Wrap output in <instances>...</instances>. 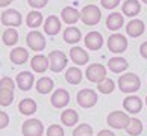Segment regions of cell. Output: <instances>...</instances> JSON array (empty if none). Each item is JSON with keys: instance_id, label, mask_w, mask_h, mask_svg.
<instances>
[{"instance_id": "cell-1", "label": "cell", "mask_w": 147, "mask_h": 136, "mask_svg": "<svg viewBox=\"0 0 147 136\" xmlns=\"http://www.w3.org/2000/svg\"><path fill=\"white\" fill-rule=\"evenodd\" d=\"M118 88L121 92H126V94H132V92H137L141 88V80L137 74L134 73H126L123 76H120L118 79Z\"/></svg>"}, {"instance_id": "cell-2", "label": "cell", "mask_w": 147, "mask_h": 136, "mask_svg": "<svg viewBox=\"0 0 147 136\" xmlns=\"http://www.w3.org/2000/svg\"><path fill=\"white\" fill-rule=\"evenodd\" d=\"M102 18V12L96 5H86L80 11V20L85 26H96Z\"/></svg>"}, {"instance_id": "cell-3", "label": "cell", "mask_w": 147, "mask_h": 136, "mask_svg": "<svg viewBox=\"0 0 147 136\" xmlns=\"http://www.w3.org/2000/svg\"><path fill=\"white\" fill-rule=\"evenodd\" d=\"M76 100H78V105L80 107H85V109H90L92 106L97 105V92L94 89H90V88H85V89H80L76 95Z\"/></svg>"}, {"instance_id": "cell-4", "label": "cell", "mask_w": 147, "mask_h": 136, "mask_svg": "<svg viewBox=\"0 0 147 136\" xmlns=\"http://www.w3.org/2000/svg\"><path fill=\"white\" fill-rule=\"evenodd\" d=\"M67 64H68V58L64 54V52H59V50L50 52V54H49V68L53 73H61L67 67Z\"/></svg>"}, {"instance_id": "cell-5", "label": "cell", "mask_w": 147, "mask_h": 136, "mask_svg": "<svg viewBox=\"0 0 147 136\" xmlns=\"http://www.w3.org/2000/svg\"><path fill=\"white\" fill-rule=\"evenodd\" d=\"M129 121H130L129 115L126 112H121V111H114L108 115V126L112 129H117V130L126 129Z\"/></svg>"}, {"instance_id": "cell-6", "label": "cell", "mask_w": 147, "mask_h": 136, "mask_svg": "<svg viewBox=\"0 0 147 136\" xmlns=\"http://www.w3.org/2000/svg\"><path fill=\"white\" fill-rule=\"evenodd\" d=\"M21 132H23L24 136H42V133H44V124L36 118H30L23 123Z\"/></svg>"}, {"instance_id": "cell-7", "label": "cell", "mask_w": 147, "mask_h": 136, "mask_svg": "<svg viewBox=\"0 0 147 136\" xmlns=\"http://www.w3.org/2000/svg\"><path fill=\"white\" fill-rule=\"evenodd\" d=\"M26 42H28L30 50L34 52H42L46 48V38L38 30H30L26 35Z\"/></svg>"}, {"instance_id": "cell-8", "label": "cell", "mask_w": 147, "mask_h": 136, "mask_svg": "<svg viewBox=\"0 0 147 136\" xmlns=\"http://www.w3.org/2000/svg\"><path fill=\"white\" fill-rule=\"evenodd\" d=\"M108 48L112 53H123L127 48V40L121 33H114L108 38Z\"/></svg>"}, {"instance_id": "cell-9", "label": "cell", "mask_w": 147, "mask_h": 136, "mask_svg": "<svg viewBox=\"0 0 147 136\" xmlns=\"http://www.w3.org/2000/svg\"><path fill=\"white\" fill-rule=\"evenodd\" d=\"M86 79L90 82H94V83H99L100 80H103L106 77V68L103 67L102 64H91L86 67Z\"/></svg>"}, {"instance_id": "cell-10", "label": "cell", "mask_w": 147, "mask_h": 136, "mask_svg": "<svg viewBox=\"0 0 147 136\" xmlns=\"http://www.w3.org/2000/svg\"><path fill=\"white\" fill-rule=\"evenodd\" d=\"M50 103H52L53 107H58V109L65 107L70 103V94H68V91L64 89V88L56 89L52 94V97H50Z\"/></svg>"}, {"instance_id": "cell-11", "label": "cell", "mask_w": 147, "mask_h": 136, "mask_svg": "<svg viewBox=\"0 0 147 136\" xmlns=\"http://www.w3.org/2000/svg\"><path fill=\"white\" fill-rule=\"evenodd\" d=\"M2 24L9 26V27H17L23 23V18H21V14L15 9H6L2 14Z\"/></svg>"}, {"instance_id": "cell-12", "label": "cell", "mask_w": 147, "mask_h": 136, "mask_svg": "<svg viewBox=\"0 0 147 136\" xmlns=\"http://www.w3.org/2000/svg\"><path fill=\"white\" fill-rule=\"evenodd\" d=\"M123 107L126 112L135 115V113L141 112V109H143V100L137 95H127L126 98L123 100Z\"/></svg>"}, {"instance_id": "cell-13", "label": "cell", "mask_w": 147, "mask_h": 136, "mask_svg": "<svg viewBox=\"0 0 147 136\" xmlns=\"http://www.w3.org/2000/svg\"><path fill=\"white\" fill-rule=\"evenodd\" d=\"M15 82H17V86L21 91H29L35 83V79H34V74L30 71H21L17 74L15 77Z\"/></svg>"}, {"instance_id": "cell-14", "label": "cell", "mask_w": 147, "mask_h": 136, "mask_svg": "<svg viewBox=\"0 0 147 136\" xmlns=\"http://www.w3.org/2000/svg\"><path fill=\"white\" fill-rule=\"evenodd\" d=\"M84 41H85L86 48H90V50H99L103 46V36H102V33H99V32H96V30L86 33Z\"/></svg>"}, {"instance_id": "cell-15", "label": "cell", "mask_w": 147, "mask_h": 136, "mask_svg": "<svg viewBox=\"0 0 147 136\" xmlns=\"http://www.w3.org/2000/svg\"><path fill=\"white\" fill-rule=\"evenodd\" d=\"M61 27H62L61 20H59L58 17H55V15H49V17L46 18V21H44V32L50 36L58 35L59 32H61Z\"/></svg>"}, {"instance_id": "cell-16", "label": "cell", "mask_w": 147, "mask_h": 136, "mask_svg": "<svg viewBox=\"0 0 147 136\" xmlns=\"http://www.w3.org/2000/svg\"><path fill=\"white\" fill-rule=\"evenodd\" d=\"M144 30H146V26H144V21H141L138 18H135V20H130L127 26H126V33L129 36H132V38H138L144 33Z\"/></svg>"}, {"instance_id": "cell-17", "label": "cell", "mask_w": 147, "mask_h": 136, "mask_svg": "<svg viewBox=\"0 0 147 136\" xmlns=\"http://www.w3.org/2000/svg\"><path fill=\"white\" fill-rule=\"evenodd\" d=\"M70 59L76 65H86L90 61V54L88 52H85L82 47H73L70 50Z\"/></svg>"}, {"instance_id": "cell-18", "label": "cell", "mask_w": 147, "mask_h": 136, "mask_svg": "<svg viewBox=\"0 0 147 136\" xmlns=\"http://www.w3.org/2000/svg\"><path fill=\"white\" fill-rule=\"evenodd\" d=\"M30 67L35 73H44L49 70V58L44 54H35L30 59Z\"/></svg>"}, {"instance_id": "cell-19", "label": "cell", "mask_w": 147, "mask_h": 136, "mask_svg": "<svg viewBox=\"0 0 147 136\" xmlns=\"http://www.w3.org/2000/svg\"><path fill=\"white\" fill-rule=\"evenodd\" d=\"M61 17L65 24H74L80 20V12L78 9H74L73 6H65L61 12Z\"/></svg>"}, {"instance_id": "cell-20", "label": "cell", "mask_w": 147, "mask_h": 136, "mask_svg": "<svg viewBox=\"0 0 147 136\" xmlns=\"http://www.w3.org/2000/svg\"><path fill=\"white\" fill-rule=\"evenodd\" d=\"M9 58L15 65H23V64L28 62V59H29V52L26 50L24 47H17L11 52Z\"/></svg>"}, {"instance_id": "cell-21", "label": "cell", "mask_w": 147, "mask_h": 136, "mask_svg": "<svg viewBox=\"0 0 147 136\" xmlns=\"http://www.w3.org/2000/svg\"><path fill=\"white\" fill-rule=\"evenodd\" d=\"M127 67H129V64L124 58L115 56V58H111L109 61H108V68H109L112 73H117V74L123 73L124 70H127Z\"/></svg>"}, {"instance_id": "cell-22", "label": "cell", "mask_w": 147, "mask_h": 136, "mask_svg": "<svg viewBox=\"0 0 147 136\" xmlns=\"http://www.w3.org/2000/svg\"><path fill=\"white\" fill-rule=\"evenodd\" d=\"M123 23H124V18H123V14H120V12H112L106 18V27L109 30H114V32L121 29Z\"/></svg>"}, {"instance_id": "cell-23", "label": "cell", "mask_w": 147, "mask_h": 136, "mask_svg": "<svg viewBox=\"0 0 147 136\" xmlns=\"http://www.w3.org/2000/svg\"><path fill=\"white\" fill-rule=\"evenodd\" d=\"M82 40V33L78 27H67L64 30V41L67 44H78Z\"/></svg>"}, {"instance_id": "cell-24", "label": "cell", "mask_w": 147, "mask_h": 136, "mask_svg": "<svg viewBox=\"0 0 147 136\" xmlns=\"http://www.w3.org/2000/svg\"><path fill=\"white\" fill-rule=\"evenodd\" d=\"M36 101L34 98H24L18 103V111L23 115H34L36 112Z\"/></svg>"}, {"instance_id": "cell-25", "label": "cell", "mask_w": 147, "mask_h": 136, "mask_svg": "<svg viewBox=\"0 0 147 136\" xmlns=\"http://www.w3.org/2000/svg\"><path fill=\"white\" fill-rule=\"evenodd\" d=\"M61 121L64 126L67 127H73L74 124H78L79 121V113L74 111V109H67L61 113Z\"/></svg>"}, {"instance_id": "cell-26", "label": "cell", "mask_w": 147, "mask_h": 136, "mask_svg": "<svg viewBox=\"0 0 147 136\" xmlns=\"http://www.w3.org/2000/svg\"><path fill=\"white\" fill-rule=\"evenodd\" d=\"M141 11V3L138 0H126L123 3V14L127 17H135Z\"/></svg>"}, {"instance_id": "cell-27", "label": "cell", "mask_w": 147, "mask_h": 136, "mask_svg": "<svg viewBox=\"0 0 147 136\" xmlns=\"http://www.w3.org/2000/svg\"><path fill=\"white\" fill-rule=\"evenodd\" d=\"M42 23H44V18H42V14L40 11H30L28 14V17H26V24H28L30 29H36V27H40Z\"/></svg>"}, {"instance_id": "cell-28", "label": "cell", "mask_w": 147, "mask_h": 136, "mask_svg": "<svg viewBox=\"0 0 147 136\" xmlns=\"http://www.w3.org/2000/svg\"><path fill=\"white\" fill-rule=\"evenodd\" d=\"M82 77H84V74L80 71V68H78V67L68 68L67 73H65V80L71 85H79L82 82Z\"/></svg>"}, {"instance_id": "cell-29", "label": "cell", "mask_w": 147, "mask_h": 136, "mask_svg": "<svg viewBox=\"0 0 147 136\" xmlns=\"http://www.w3.org/2000/svg\"><path fill=\"white\" fill-rule=\"evenodd\" d=\"M2 41L5 46H14L18 42V32L14 27H8L2 35Z\"/></svg>"}, {"instance_id": "cell-30", "label": "cell", "mask_w": 147, "mask_h": 136, "mask_svg": "<svg viewBox=\"0 0 147 136\" xmlns=\"http://www.w3.org/2000/svg\"><path fill=\"white\" fill-rule=\"evenodd\" d=\"M35 89H36V92H40V94H49V92L53 89V80L50 77L38 79L36 85H35Z\"/></svg>"}, {"instance_id": "cell-31", "label": "cell", "mask_w": 147, "mask_h": 136, "mask_svg": "<svg viewBox=\"0 0 147 136\" xmlns=\"http://www.w3.org/2000/svg\"><path fill=\"white\" fill-rule=\"evenodd\" d=\"M126 132L129 136H138L143 133V123L138 118H130V121L126 127Z\"/></svg>"}, {"instance_id": "cell-32", "label": "cell", "mask_w": 147, "mask_h": 136, "mask_svg": "<svg viewBox=\"0 0 147 136\" xmlns=\"http://www.w3.org/2000/svg\"><path fill=\"white\" fill-rule=\"evenodd\" d=\"M114 88H115L114 80L109 79V77H105L103 80H100L99 83H97V89H99V92H102V94H111L114 91Z\"/></svg>"}, {"instance_id": "cell-33", "label": "cell", "mask_w": 147, "mask_h": 136, "mask_svg": "<svg viewBox=\"0 0 147 136\" xmlns=\"http://www.w3.org/2000/svg\"><path fill=\"white\" fill-rule=\"evenodd\" d=\"M14 101V91L0 88V106H9Z\"/></svg>"}, {"instance_id": "cell-34", "label": "cell", "mask_w": 147, "mask_h": 136, "mask_svg": "<svg viewBox=\"0 0 147 136\" xmlns=\"http://www.w3.org/2000/svg\"><path fill=\"white\" fill-rule=\"evenodd\" d=\"M73 136H92V127L90 124H79L78 127L74 129Z\"/></svg>"}, {"instance_id": "cell-35", "label": "cell", "mask_w": 147, "mask_h": 136, "mask_svg": "<svg viewBox=\"0 0 147 136\" xmlns=\"http://www.w3.org/2000/svg\"><path fill=\"white\" fill-rule=\"evenodd\" d=\"M47 136H64V130L59 124H52L47 129Z\"/></svg>"}, {"instance_id": "cell-36", "label": "cell", "mask_w": 147, "mask_h": 136, "mask_svg": "<svg viewBox=\"0 0 147 136\" xmlns=\"http://www.w3.org/2000/svg\"><path fill=\"white\" fill-rule=\"evenodd\" d=\"M14 80L8 77V76H5V77H2V80H0V88H5V89H11L14 91Z\"/></svg>"}, {"instance_id": "cell-37", "label": "cell", "mask_w": 147, "mask_h": 136, "mask_svg": "<svg viewBox=\"0 0 147 136\" xmlns=\"http://www.w3.org/2000/svg\"><path fill=\"white\" fill-rule=\"evenodd\" d=\"M47 2H49V0H28V3H29L35 11L41 9V8H44L46 5H47Z\"/></svg>"}, {"instance_id": "cell-38", "label": "cell", "mask_w": 147, "mask_h": 136, "mask_svg": "<svg viewBox=\"0 0 147 136\" xmlns=\"http://www.w3.org/2000/svg\"><path fill=\"white\" fill-rule=\"evenodd\" d=\"M100 3L105 9H114V8L118 6L120 0H100Z\"/></svg>"}, {"instance_id": "cell-39", "label": "cell", "mask_w": 147, "mask_h": 136, "mask_svg": "<svg viewBox=\"0 0 147 136\" xmlns=\"http://www.w3.org/2000/svg\"><path fill=\"white\" fill-rule=\"evenodd\" d=\"M9 124V115L6 112L0 111V129H5Z\"/></svg>"}, {"instance_id": "cell-40", "label": "cell", "mask_w": 147, "mask_h": 136, "mask_svg": "<svg viewBox=\"0 0 147 136\" xmlns=\"http://www.w3.org/2000/svg\"><path fill=\"white\" fill-rule=\"evenodd\" d=\"M140 53H141V56H143L144 59H147V41L140 46Z\"/></svg>"}, {"instance_id": "cell-41", "label": "cell", "mask_w": 147, "mask_h": 136, "mask_svg": "<svg viewBox=\"0 0 147 136\" xmlns=\"http://www.w3.org/2000/svg\"><path fill=\"white\" fill-rule=\"evenodd\" d=\"M97 136H115V135H114L111 130H106V129H105V130H100Z\"/></svg>"}, {"instance_id": "cell-42", "label": "cell", "mask_w": 147, "mask_h": 136, "mask_svg": "<svg viewBox=\"0 0 147 136\" xmlns=\"http://www.w3.org/2000/svg\"><path fill=\"white\" fill-rule=\"evenodd\" d=\"M12 3V0H0V6L5 8V6H8V5Z\"/></svg>"}, {"instance_id": "cell-43", "label": "cell", "mask_w": 147, "mask_h": 136, "mask_svg": "<svg viewBox=\"0 0 147 136\" xmlns=\"http://www.w3.org/2000/svg\"><path fill=\"white\" fill-rule=\"evenodd\" d=\"M141 2H143V3H146V5H147V0H141Z\"/></svg>"}, {"instance_id": "cell-44", "label": "cell", "mask_w": 147, "mask_h": 136, "mask_svg": "<svg viewBox=\"0 0 147 136\" xmlns=\"http://www.w3.org/2000/svg\"><path fill=\"white\" fill-rule=\"evenodd\" d=\"M146 105H147V97H146Z\"/></svg>"}]
</instances>
